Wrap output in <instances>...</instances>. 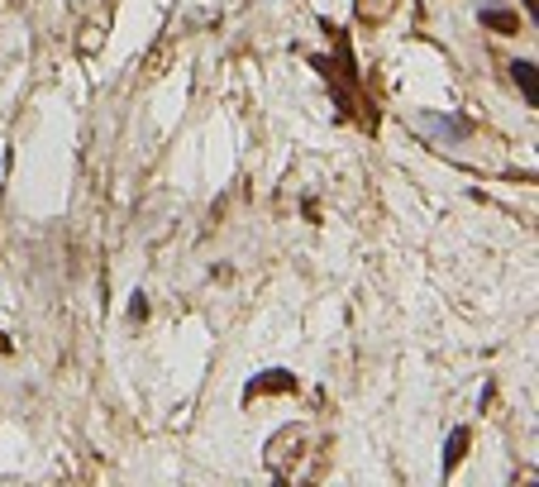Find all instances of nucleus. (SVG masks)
<instances>
[{"mask_svg": "<svg viewBox=\"0 0 539 487\" xmlns=\"http://www.w3.org/2000/svg\"><path fill=\"white\" fill-rule=\"evenodd\" d=\"M272 392H296V377L287 368H268L263 377H253L249 387H243V402H258V397H272Z\"/></svg>", "mask_w": 539, "mask_h": 487, "instance_id": "f03ea898", "label": "nucleus"}, {"mask_svg": "<svg viewBox=\"0 0 539 487\" xmlns=\"http://www.w3.org/2000/svg\"><path fill=\"white\" fill-rule=\"evenodd\" d=\"M330 29H334V43H339V58H334V63H330V58H311V67L334 86L339 105H344L349 115L358 111V120H363L367 129H373V111H363V86H358V67H353V49H349L344 29H339V24H330Z\"/></svg>", "mask_w": 539, "mask_h": 487, "instance_id": "f257e3e1", "label": "nucleus"}, {"mask_svg": "<svg viewBox=\"0 0 539 487\" xmlns=\"http://www.w3.org/2000/svg\"><path fill=\"white\" fill-rule=\"evenodd\" d=\"M392 10H396V0H358V20H367V24H382Z\"/></svg>", "mask_w": 539, "mask_h": 487, "instance_id": "423d86ee", "label": "nucleus"}, {"mask_svg": "<svg viewBox=\"0 0 539 487\" xmlns=\"http://www.w3.org/2000/svg\"><path fill=\"white\" fill-rule=\"evenodd\" d=\"M464 454H468V425H458V430L449 435V454H444V478H449L454 468H458V459H464Z\"/></svg>", "mask_w": 539, "mask_h": 487, "instance_id": "39448f33", "label": "nucleus"}, {"mask_svg": "<svg viewBox=\"0 0 539 487\" xmlns=\"http://www.w3.org/2000/svg\"><path fill=\"white\" fill-rule=\"evenodd\" d=\"M482 29H491V34H520V14H511V10H482Z\"/></svg>", "mask_w": 539, "mask_h": 487, "instance_id": "20e7f679", "label": "nucleus"}, {"mask_svg": "<svg viewBox=\"0 0 539 487\" xmlns=\"http://www.w3.org/2000/svg\"><path fill=\"white\" fill-rule=\"evenodd\" d=\"M511 82L520 86L526 105H539V77H535V63H530V58H516V63H511Z\"/></svg>", "mask_w": 539, "mask_h": 487, "instance_id": "7ed1b4c3", "label": "nucleus"}, {"mask_svg": "<svg viewBox=\"0 0 539 487\" xmlns=\"http://www.w3.org/2000/svg\"><path fill=\"white\" fill-rule=\"evenodd\" d=\"M526 10H530V14H535V0H526Z\"/></svg>", "mask_w": 539, "mask_h": 487, "instance_id": "6e6552de", "label": "nucleus"}, {"mask_svg": "<svg viewBox=\"0 0 539 487\" xmlns=\"http://www.w3.org/2000/svg\"><path fill=\"white\" fill-rule=\"evenodd\" d=\"M129 315H134V321H144V315H148V301L134 297V301H129Z\"/></svg>", "mask_w": 539, "mask_h": 487, "instance_id": "0eeeda50", "label": "nucleus"}]
</instances>
